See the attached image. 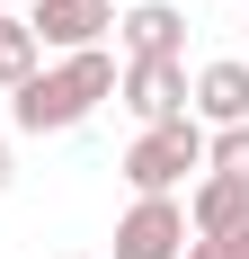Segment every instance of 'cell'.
Here are the masks:
<instances>
[{"label":"cell","instance_id":"obj_1","mask_svg":"<svg viewBox=\"0 0 249 259\" xmlns=\"http://www.w3.org/2000/svg\"><path fill=\"white\" fill-rule=\"evenodd\" d=\"M98 99H116V54L89 45V54H63L53 72H27L9 90V125L18 134H72Z\"/></svg>","mask_w":249,"mask_h":259},{"label":"cell","instance_id":"obj_2","mask_svg":"<svg viewBox=\"0 0 249 259\" xmlns=\"http://www.w3.org/2000/svg\"><path fill=\"white\" fill-rule=\"evenodd\" d=\"M187 170H205V125H196V116H178V125H143L134 152H125V188H134V197H169Z\"/></svg>","mask_w":249,"mask_h":259},{"label":"cell","instance_id":"obj_3","mask_svg":"<svg viewBox=\"0 0 249 259\" xmlns=\"http://www.w3.org/2000/svg\"><path fill=\"white\" fill-rule=\"evenodd\" d=\"M27 27H36V45H45V54H89L107 27H116V0H36Z\"/></svg>","mask_w":249,"mask_h":259},{"label":"cell","instance_id":"obj_4","mask_svg":"<svg viewBox=\"0 0 249 259\" xmlns=\"http://www.w3.org/2000/svg\"><path fill=\"white\" fill-rule=\"evenodd\" d=\"M187 250V206L178 197H134V214L116 224V259H178Z\"/></svg>","mask_w":249,"mask_h":259},{"label":"cell","instance_id":"obj_5","mask_svg":"<svg viewBox=\"0 0 249 259\" xmlns=\"http://www.w3.org/2000/svg\"><path fill=\"white\" fill-rule=\"evenodd\" d=\"M116 36H125V63H187V18L169 0H134L116 18Z\"/></svg>","mask_w":249,"mask_h":259},{"label":"cell","instance_id":"obj_6","mask_svg":"<svg viewBox=\"0 0 249 259\" xmlns=\"http://www.w3.org/2000/svg\"><path fill=\"white\" fill-rule=\"evenodd\" d=\"M116 90H125V107L143 125H178L187 116V63H125Z\"/></svg>","mask_w":249,"mask_h":259},{"label":"cell","instance_id":"obj_7","mask_svg":"<svg viewBox=\"0 0 249 259\" xmlns=\"http://www.w3.org/2000/svg\"><path fill=\"white\" fill-rule=\"evenodd\" d=\"M187 116H205V125H249V63L240 54H223V63H205V72L187 80Z\"/></svg>","mask_w":249,"mask_h":259},{"label":"cell","instance_id":"obj_8","mask_svg":"<svg viewBox=\"0 0 249 259\" xmlns=\"http://www.w3.org/2000/svg\"><path fill=\"white\" fill-rule=\"evenodd\" d=\"M240 224H249V188L205 170V179H196V197H187V233H240Z\"/></svg>","mask_w":249,"mask_h":259},{"label":"cell","instance_id":"obj_9","mask_svg":"<svg viewBox=\"0 0 249 259\" xmlns=\"http://www.w3.org/2000/svg\"><path fill=\"white\" fill-rule=\"evenodd\" d=\"M36 54H45L36 27H27V18H0V90H18V80L36 72Z\"/></svg>","mask_w":249,"mask_h":259},{"label":"cell","instance_id":"obj_10","mask_svg":"<svg viewBox=\"0 0 249 259\" xmlns=\"http://www.w3.org/2000/svg\"><path fill=\"white\" fill-rule=\"evenodd\" d=\"M205 170L249 188V125H214V134H205Z\"/></svg>","mask_w":249,"mask_h":259},{"label":"cell","instance_id":"obj_11","mask_svg":"<svg viewBox=\"0 0 249 259\" xmlns=\"http://www.w3.org/2000/svg\"><path fill=\"white\" fill-rule=\"evenodd\" d=\"M178 259H249V224H240V233H187Z\"/></svg>","mask_w":249,"mask_h":259},{"label":"cell","instance_id":"obj_12","mask_svg":"<svg viewBox=\"0 0 249 259\" xmlns=\"http://www.w3.org/2000/svg\"><path fill=\"white\" fill-rule=\"evenodd\" d=\"M9 179H18V170H9V134H0V188H9Z\"/></svg>","mask_w":249,"mask_h":259}]
</instances>
